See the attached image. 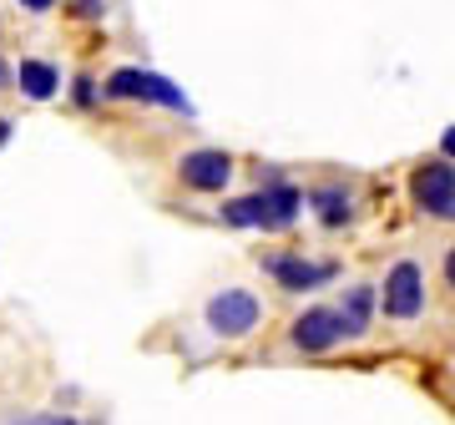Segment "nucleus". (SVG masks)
<instances>
[{
	"label": "nucleus",
	"instance_id": "1",
	"mask_svg": "<svg viewBox=\"0 0 455 425\" xmlns=\"http://www.w3.org/2000/svg\"><path fill=\"white\" fill-rule=\"evenodd\" d=\"M107 97L163 101V107H172V112H193V107H188V97H182V92L167 82V76H157V71H137V66H122V71H112V82H107Z\"/></svg>",
	"mask_w": 455,
	"mask_h": 425
},
{
	"label": "nucleus",
	"instance_id": "2",
	"mask_svg": "<svg viewBox=\"0 0 455 425\" xmlns=\"http://www.w3.org/2000/svg\"><path fill=\"white\" fill-rule=\"evenodd\" d=\"M410 193L430 218H455V167L451 163H420L410 178Z\"/></svg>",
	"mask_w": 455,
	"mask_h": 425
},
{
	"label": "nucleus",
	"instance_id": "3",
	"mask_svg": "<svg viewBox=\"0 0 455 425\" xmlns=\"http://www.w3.org/2000/svg\"><path fill=\"white\" fill-rule=\"evenodd\" d=\"M259 299L243 294V289H228V294H218L208 304V325L212 334H223V340H238V334H248V329L259 325Z\"/></svg>",
	"mask_w": 455,
	"mask_h": 425
},
{
	"label": "nucleus",
	"instance_id": "4",
	"mask_svg": "<svg viewBox=\"0 0 455 425\" xmlns=\"http://www.w3.org/2000/svg\"><path fill=\"white\" fill-rule=\"evenodd\" d=\"M420 304H425L420 269H415V263H395L390 278H385V314H395V319H415Z\"/></svg>",
	"mask_w": 455,
	"mask_h": 425
},
{
	"label": "nucleus",
	"instance_id": "5",
	"mask_svg": "<svg viewBox=\"0 0 455 425\" xmlns=\"http://www.w3.org/2000/svg\"><path fill=\"white\" fill-rule=\"evenodd\" d=\"M339 340H344L339 309H309V314H299V325H293V344L304 355H324L329 344H339Z\"/></svg>",
	"mask_w": 455,
	"mask_h": 425
},
{
	"label": "nucleus",
	"instance_id": "6",
	"mask_svg": "<svg viewBox=\"0 0 455 425\" xmlns=\"http://www.w3.org/2000/svg\"><path fill=\"white\" fill-rule=\"evenodd\" d=\"M228 172H233V163H228V152H188L182 157V182L188 188H197V193H218L228 182Z\"/></svg>",
	"mask_w": 455,
	"mask_h": 425
},
{
	"label": "nucleus",
	"instance_id": "7",
	"mask_svg": "<svg viewBox=\"0 0 455 425\" xmlns=\"http://www.w3.org/2000/svg\"><path fill=\"white\" fill-rule=\"evenodd\" d=\"M263 269H268L283 289H314V284H324V278L334 274V263H304V259H289V253L263 259Z\"/></svg>",
	"mask_w": 455,
	"mask_h": 425
},
{
	"label": "nucleus",
	"instance_id": "8",
	"mask_svg": "<svg viewBox=\"0 0 455 425\" xmlns=\"http://www.w3.org/2000/svg\"><path fill=\"white\" fill-rule=\"evenodd\" d=\"M299 203H304V197H299V188H289V182L263 188V229H289Z\"/></svg>",
	"mask_w": 455,
	"mask_h": 425
},
{
	"label": "nucleus",
	"instance_id": "9",
	"mask_svg": "<svg viewBox=\"0 0 455 425\" xmlns=\"http://www.w3.org/2000/svg\"><path fill=\"white\" fill-rule=\"evenodd\" d=\"M370 309H374V294L359 284V289H349V299H344V309H339V319H344V334H364L370 329Z\"/></svg>",
	"mask_w": 455,
	"mask_h": 425
},
{
	"label": "nucleus",
	"instance_id": "10",
	"mask_svg": "<svg viewBox=\"0 0 455 425\" xmlns=\"http://www.w3.org/2000/svg\"><path fill=\"white\" fill-rule=\"evenodd\" d=\"M20 92L36 101H46L51 92H56V71H51L46 61H20Z\"/></svg>",
	"mask_w": 455,
	"mask_h": 425
},
{
	"label": "nucleus",
	"instance_id": "11",
	"mask_svg": "<svg viewBox=\"0 0 455 425\" xmlns=\"http://www.w3.org/2000/svg\"><path fill=\"white\" fill-rule=\"evenodd\" d=\"M223 223H233V229H263V193L233 197V203L223 208Z\"/></svg>",
	"mask_w": 455,
	"mask_h": 425
},
{
	"label": "nucleus",
	"instance_id": "12",
	"mask_svg": "<svg viewBox=\"0 0 455 425\" xmlns=\"http://www.w3.org/2000/svg\"><path fill=\"white\" fill-rule=\"evenodd\" d=\"M314 208H319V218L334 229V223H344V218H349V197H344L339 188H319V193H314Z\"/></svg>",
	"mask_w": 455,
	"mask_h": 425
},
{
	"label": "nucleus",
	"instance_id": "13",
	"mask_svg": "<svg viewBox=\"0 0 455 425\" xmlns=\"http://www.w3.org/2000/svg\"><path fill=\"white\" fill-rule=\"evenodd\" d=\"M11 425H76L71 415H26V421H11Z\"/></svg>",
	"mask_w": 455,
	"mask_h": 425
},
{
	"label": "nucleus",
	"instance_id": "14",
	"mask_svg": "<svg viewBox=\"0 0 455 425\" xmlns=\"http://www.w3.org/2000/svg\"><path fill=\"white\" fill-rule=\"evenodd\" d=\"M440 152H445V157H455V127L445 132V137H440Z\"/></svg>",
	"mask_w": 455,
	"mask_h": 425
},
{
	"label": "nucleus",
	"instance_id": "15",
	"mask_svg": "<svg viewBox=\"0 0 455 425\" xmlns=\"http://www.w3.org/2000/svg\"><path fill=\"white\" fill-rule=\"evenodd\" d=\"M445 284L455 289V248H451V259H445Z\"/></svg>",
	"mask_w": 455,
	"mask_h": 425
},
{
	"label": "nucleus",
	"instance_id": "16",
	"mask_svg": "<svg viewBox=\"0 0 455 425\" xmlns=\"http://www.w3.org/2000/svg\"><path fill=\"white\" fill-rule=\"evenodd\" d=\"M20 5H31V11H46V5H56V0H20Z\"/></svg>",
	"mask_w": 455,
	"mask_h": 425
},
{
	"label": "nucleus",
	"instance_id": "17",
	"mask_svg": "<svg viewBox=\"0 0 455 425\" xmlns=\"http://www.w3.org/2000/svg\"><path fill=\"white\" fill-rule=\"evenodd\" d=\"M76 11H82V16H92V11H101L97 0H82V5H76Z\"/></svg>",
	"mask_w": 455,
	"mask_h": 425
},
{
	"label": "nucleus",
	"instance_id": "18",
	"mask_svg": "<svg viewBox=\"0 0 455 425\" xmlns=\"http://www.w3.org/2000/svg\"><path fill=\"white\" fill-rule=\"evenodd\" d=\"M5 142H11V122H0V148H5Z\"/></svg>",
	"mask_w": 455,
	"mask_h": 425
},
{
	"label": "nucleus",
	"instance_id": "19",
	"mask_svg": "<svg viewBox=\"0 0 455 425\" xmlns=\"http://www.w3.org/2000/svg\"><path fill=\"white\" fill-rule=\"evenodd\" d=\"M0 82H5V61H0Z\"/></svg>",
	"mask_w": 455,
	"mask_h": 425
}]
</instances>
